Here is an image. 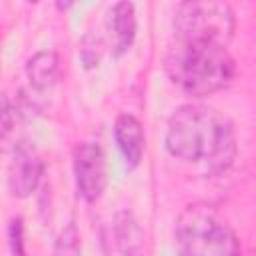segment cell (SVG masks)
<instances>
[{
	"instance_id": "8992f818",
	"label": "cell",
	"mask_w": 256,
	"mask_h": 256,
	"mask_svg": "<svg viewBox=\"0 0 256 256\" xmlns=\"http://www.w3.org/2000/svg\"><path fill=\"white\" fill-rule=\"evenodd\" d=\"M36 110V102L28 96L0 98V154H8L18 150L26 138V122Z\"/></svg>"
},
{
	"instance_id": "7a4b0ae2",
	"label": "cell",
	"mask_w": 256,
	"mask_h": 256,
	"mask_svg": "<svg viewBox=\"0 0 256 256\" xmlns=\"http://www.w3.org/2000/svg\"><path fill=\"white\" fill-rule=\"evenodd\" d=\"M164 68L180 90L196 98L224 90L236 76V62L228 48L206 42L178 40L170 46Z\"/></svg>"
},
{
	"instance_id": "7c38bea8",
	"label": "cell",
	"mask_w": 256,
	"mask_h": 256,
	"mask_svg": "<svg viewBox=\"0 0 256 256\" xmlns=\"http://www.w3.org/2000/svg\"><path fill=\"white\" fill-rule=\"evenodd\" d=\"M104 54V40L96 32H88L80 42V60L86 70H92L100 64Z\"/></svg>"
},
{
	"instance_id": "9c48e42d",
	"label": "cell",
	"mask_w": 256,
	"mask_h": 256,
	"mask_svg": "<svg viewBox=\"0 0 256 256\" xmlns=\"http://www.w3.org/2000/svg\"><path fill=\"white\" fill-rule=\"evenodd\" d=\"M108 30L112 32V52L122 56L130 50L136 38L138 22L132 2H116L108 12Z\"/></svg>"
},
{
	"instance_id": "8fae6325",
	"label": "cell",
	"mask_w": 256,
	"mask_h": 256,
	"mask_svg": "<svg viewBox=\"0 0 256 256\" xmlns=\"http://www.w3.org/2000/svg\"><path fill=\"white\" fill-rule=\"evenodd\" d=\"M114 238L122 256H138L144 248V230L130 210H120L114 218Z\"/></svg>"
},
{
	"instance_id": "277c9868",
	"label": "cell",
	"mask_w": 256,
	"mask_h": 256,
	"mask_svg": "<svg viewBox=\"0 0 256 256\" xmlns=\"http://www.w3.org/2000/svg\"><path fill=\"white\" fill-rule=\"evenodd\" d=\"M178 40L228 46L234 36L236 20L230 4L216 0L182 2L174 12Z\"/></svg>"
},
{
	"instance_id": "30bf717a",
	"label": "cell",
	"mask_w": 256,
	"mask_h": 256,
	"mask_svg": "<svg viewBox=\"0 0 256 256\" xmlns=\"http://www.w3.org/2000/svg\"><path fill=\"white\" fill-rule=\"evenodd\" d=\"M26 78L36 92L50 90L60 78V58L54 50H40L26 62Z\"/></svg>"
},
{
	"instance_id": "52a82bcc",
	"label": "cell",
	"mask_w": 256,
	"mask_h": 256,
	"mask_svg": "<svg viewBox=\"0 0 256 256\" xmlns=\"http://www.w3.org/2000/svg\"><path fill=\"white\" fill-rule=\"evenodd\" d=\"M44 176V160L38 150L24 142L18 150L12 152V162L8 166V188L16 198H28L40 186Z\"/></svg>"
},
{
	"instance_id": "5bb4252c",
	"label": "cell",
	"mask_w": 256,
	"mask_h": 256,
	"mask_svg": "<svg viewBox=\"0 0 256 256\" xmlns=\"http://www.w3.org/2000/svg\"><path fill=\"white\" fill-rule=\"evenodd\" d=\"M8 240H10L12 256H26V248H24V222H22V218H12L10 220Z\"/></svg>"
},
{
	"instance_id": "ba28073f",
	"label": "cell",
	"mask_w": 256,
	"mask_h": 256,
	"mask_svg": "<svg viewBox=\"0 0 256 256\" xmlns=\"http://www.w3.org/2000/svg\"><path fill=\"white\" fill-rule=\"evenodd\" d=\"M114 138L126 168L128 170L138 168L146 150V136L142 122L132 114H120L114 122Z\"/></svg>"
},
{
	"instance_id": "3957f363",
	"label": "cell",
	"mask_w": 256,
	"mask_h": 256,
	"mask_svg": "<svg viewBox=\"0 0 256 256\" xmlns=\"http://www.w3.org/2000/svg\"><path fill=\"white\" fill-rule=\"evenodd\" d=\"M178 256H240V240L230 224L204 202L186 206L176 220Z\"/></svg>"
},
{
	"instance_id": "4fadbf2b",
	"label": "cell",
	"mask_w": 256,
	"mask_h": 256,
	"mask_svg": "<svg viewBox=\"0 0 256 256\" xmlns=\"http://www.w3.org/2000/svg\"><path fill=\"white\" fill-rule=\"evenodd\" d=\"M52 256H80V232L74 222L66 224L58 234Z\"/></svg>"
},
{
	"instance_id": "5b68a950",
	"label": "cell",
	"mask_w": 256,
	"mask_h": 256,
	"mask_svg": "<svg viewBox=\"0 0 256 256\" xmlns=\"http://www.w3.org/2000/svg\"><path fill=\"white\" fill-rule=\"evenodd\" d=\"M72 168H74V182L78 194L88 204L98 202L108 184V164L102 146L96 142L78 144L74 148Z\"/></svg>"
},
{
	"instance_id": "6da1fadb",
	"label": "cell",
	"mask_w": 256,
	"mask_h": 256,
	"mask_svg": "<svg viewBox=\"0 0 256 256\" xmlns=\"http://www.w3.org/2000/svg\"><path fill=\"white\" fill-rule=\"evenodd\" d=\"M166 150L184 162L198 164L210 176L226 172L236 158V132L230 118L200 104L180 106L166 130Z\"/></svg>"
}]
</instances>
